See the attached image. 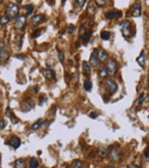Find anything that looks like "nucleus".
Segmentation results:
<instances>
[{"label":"nucleus","instance_id":"nucleus-44","mask_svg":"<svg viewBox=\"0 0 149 168\" xmlns=\"http://www.w3.org/2000/svg\"><path fill=\"white\" fill-rule=\"evenodd\" d=\"M67 168H72V166H70V165H69V166H67Z\"/></svg>","mask_w":149,"mask_h":168},{"label":"nucleus","instance_id":"nucleus-34","mask_svg":"<svg viewBox=\"0 0 149 168\" xmlns=\"http://www.w3.org/2000/svg\"><path fill=\"white\" fill-rule=\"evenodd\" d=\"M94 3H96V5L98 6V7H103V6H105V5L107 1H101V0H96V1H94Z\"/></svg>","mask_w":149,"mask_h":168},{"label":"nucleus","instance_id":"nucleus-13","mask_svg":"<svg viewBox=\"0 0 149 168\" xmlns=\"http://www.w3.org/2000/svg\"><path fill=\"white\" fill-rule=\"evenodd\" d=\"M109 156H110V159L113 160V161H117L120 159L121 155H120V151H119L118 148H113V149H110L109 151Z\"/></svg>","mask_w":149,"mask_h":168},{"label":"nucleus","instance_id":"nucleus-27","mask_svg":"<svg viewBox=\"0 0 149 168\" xmlns=\"http://www.w3.org/2000/svg\"><path fill=\"white\" fill-rule=\"evenodd\" d=\"M9 21H10V19L6 15H3V16L0 17V25H6Z\"/></svg>","mask_w":149,"mask_h":168},{"label":"nucleus","instance_id":"nucleus-9","mask_svg":"<svg viewBox=\"0 0 149 168\" xmlns=\"http://www.w3.org/2000/svg\"><path fill=\"white\" fill-rule=\"evenodd\" d=\"M9 57L8 51L3 42H0V61H6Z\"/></svg>","mask_w":149,"mask_h":168},{"label":"nucleus","instance_id":"nucleus-37","mask_svg":"<svg viewBox=\"0 0 149 168\" xmlns=\"http://www.w3.org/2000/svg\"><path fill=\"white\" fill-rule=\"evenodd\" d=\"M6 125V120H0V129H3Z\"/></svg>","mask_w":149,"mask_h":168},{"label":"nucleus","instance_id":"nucleus-14","mask_svg":"<svg viewBox=\"0 0 149 168\" xmlns=\"http://www.w3.org/2000/svg\"><path fill=\"white\" fill-rule=\"evenodd\" d=\"M141 15V6L140 4H135L131 7V16L139 17Z\"/></svg>","mask_w":149,"mask_h":168},{"label":"nucleus","instance_id":"nucleus-38","mask_svg":"<svg viewBox=\"0 0 149 168\" xmlns=\"http://www.w3.org/2000/svg\"><path fill=\"white\" fill-rule=\"evenodd\" d=\"M59 60L61 62H64V52H62V51L59 52Z\"/></svg>","mask_w":149,"mask_h":168},{"label":"nucleus","instance_id":"nucleus-20","mask_svg":"<svg viewBox=\"0 0 149 168\" xmlns=\"http://www.w3.org/2000/svg\"><path fill=\"white\" fill-rule=\"evenodd\" d=\"M92 31H89V32H87V33H85V34L81 35V38H82L83 43L87 44V42L90 41V39H91V36H92Z\"/></svg>","mask_w":149,"mask_h":168},{"label":"nucleus","instance_id":"nucleus-10","mask_svg":"<svg viewBox=\"0 0 149 168\" xmlns=\"http://www.w3.org/2000/svg\"><path fill=\"white\" fill-rule=\"evenodd\" d=\"M8 145H10L11 147H13L14 149H17L18 147H20L21 145V139L18 136H12L7 142Z\"/></svg>","mask_w":149,"mask_h":168},{"label":"nucleus","instance_id":"nucleus-8","mask_svg":"<svg viewBox=\"0 0 149 168\" xmlns=\"http://www.w3.org/2000/svg\"><path fill=\"white\" fill-rule=\"evenodd\" d=\"M122 15V12L119 10H110L108 12L105 13V18L107 19H113V20H116L118 18L121 17Z\"/></svg>","mask_w":149,"mask_h":168},{"label":"nucleus","instance_id":"nucleus-40","mask_svg":"<svg viewBox=\"0 0 149 168\" xmlns=\"http://www.w3.org/2000/svg\"><path fill=\"white\" fill-rule=\"evenodd\" d=\"M144 155H145V158H147L148 159V157H149V148L148 147H146L145 151H144Z\"/></svg>","mask_w":149,"mask_h":168},{"label":"nucleus","instance_id":"nucleus-22","mask_svg":"<svg viewBox=\"0 0 149 168\" xmlns=\"http://www.w3.org/2000/svg\"><path fill=\"white\" fill-rule=\"evenodd\" d=\"M29 168H39V163L36 157H31L30 158V165Z\"/></svg>","mask_w":149,"mask_h":168},{"label":"nucleus","instance_id":"nucleus-35","mask_svg":"<svg viewBox=\"0 0 149 168\" xmlns=\"http://www.w3.org/2000/svg\"><path fill=\"white\" fill-rule=\"evenodd\" d=\"M144 98H145V95H143V94H142V95L138 98V104H139V106H141L142 104H144Z\"/></svg>","mask_w":149,"mask_h":168},{"label":"nucleus","instance_id":"nucleus-6","mask_svg":"<svg viewBox=\"0 0 149 168\" xmlns=\"http://www.w3.org/2000/svg\"><path fill=\"white\" fill-rule=\"evenodd\" d=\"M41 73L46 79L51 80V81H53V82H56V80H57L56 79L55 72L52 70V69H43V70H41Z\"/></svg>","mask_w":149,"mask_h":168},{"label":"nucleus","instance_id":"nucleus-5","mask_svg":"<svg viewBox=\"0 0 149 168\" xmlns=\"http://www.w3.org/2000/svg\"><path fill=\"white\" fill-rule=\"evenodd\" d=\"M25 26H26V16L24 15H20L16 18L14 23V27L17 30H24Z\"/></svg>","mask_w":149,"mask_h":168},{"label":"nucleus","instance_id":"nucleus-16","mask_svg":"<svg viewBox=\"0 0 149 168\" xmlns=\"http://www.w3.org/2000/svg\"><path fill=\"white\" fill-rule=\"evenodd\" d=\"M83 73L87 77H89L91 75V65L89 64V62L87 61L83 62Z\"/></svg>","mask_w":149,"mask_h":168},{"label":"nucleus","instance_id":"nucleus-30","mask_svg":"<svg viewBox=\"0 0 149 168\" xmlns=\"http://www.w3.org/2000/svg\"><path fill=\"white\" fill-rule=\"evenodd\" d=\"M98 154L101 156V157H105V156L108 154V149L107 148H100L98 150Z\"/></svg>","mask_w":149,"mask_h":168},{"label":"nucleus","instance_id":"nucleus-26","mask_svg":"<svg viewBox=\"0 0 149 168\" xmlns=\"http://www.w3.org/2000/svg\"><path fill=\"white\" fill-rule=\"evenodd\" d=\"M94 13H96V9H94V6L92 5V4H90V5L87 6V14H89L90 16H94Z\"/></svg>","mask_w":149,"mask_h":168},{"label":"nucleus","instance_id":"nucleus-17","mask_svg":"<svg viewBox=\"0 0 149 168\" xmlns=\"http://www.w3.org/2000/svg\"><path fill=\"white\" fill-rule=\"evenodd\" d=\"M137 64L139 65V66L141 67V68H145V63H146V57H145V54H144V52L142 51L140 56H139L138 58H137L136 60Z\"/></svg>","mask_w":149,"mask_h":168},{"label":"nucleus","instance_id":"nucleus-33","mask_svg":"<svg viewBox=\"0 0 149 168\" xmlns=\"http://www.w3.org/2000/svg\"><path fill=\"white\" fill-rule=\"evenodd\" d=\"M42 33V29H36L35 31L33 32V38H37L41 35Z\"/></svg>","mask_w":149,"mask_h":168},{"label":"nucleus","instance_id":"nucleus-42","mask_svg":"<svg viewBox=\"0 0 149 168\" xmlns=\"http://www.w3.org/2000/svg\"><path fill=\"white\" fill-rule=\"evenodd\" d=\"M56 109H57V107H53V111H52V115H55Z\"/></svg>","mask_w":149,"mask_h":168},{"label":"nucleus","instance_id":"nucleus-21","mask_svg":"<svg viewBox=\"0 0 149 168\" xmlns=\"http://www.w3.org/2000/svg\"><path fill=\"white\" fill-rule=\"evenodd\" d=\"M44 122H45V120H38L36 122H34V124H32V129H34V130H36V129H39L40 127L42 126L43 124H44Z\"/></svg>","mask_w":149,"mask_h":168},{"label":"nucleus","instance_id":"nucleus-1","mask_svg":"<svg viewBox=\"0 0 149 168\" xmlns=\"http://www.w3.org/2000/svg\"><path fill=\"white\" fill-rule=\"evenodd\" d=\"M18 12H19V7H18L17 4L13 3H9L7 5V8H6V16H7L9 19H13V18L18 16Z\"/></svg>","mask_w":149,"mask_h":168},{"label":"nucleus","instance_id":"nucleus-36","mask_svg":"<svg viewBox=\"0 0 149 168\" xmlns=\"http://www.w3.org/2000/svg\"><path fill=\"white\" fill-rule=\"evenodd\" d=\"M126 168H140V166L138 164H135V163H130V164L127 165Z\"/></svg>","mask_w":149,"mask_h":168},{"label":"nucleus","instance_id":"nucleus-7","mask_svg":"<svg viewBox=\"0 0 149 168\" xmlns=\"http://www.w3.org/2000/svg\"><path fill=\"white\" fill-rule=\"evenodd\" d=\"M34 107H35V104H34V102L32 100V98H27L26 100L22 102L21 107H22V111H31Z\"/></svg>","mask_w":149,"mask_h":168},{"label":"nucleus","instance_id":"nucleus-18","mask_svg":"<svg viewBox=\"0 0 149 168\" xmlns=\"http://www.w3.org/2000/svg\"><path fill=\"white\" fill-rule=\"evenodd\" d=\"M6 115L9 116L11 120V122H12V124H16V122H19V120L16 118V116H15L14 113H13V111L10 109V107H8L7 109V111H6Z\"/></svg>","mask_w":149,"mask_h":168},{"label":"nucleus","instance_id":"nucleus-15","mask_svg":"<svg viewBox=\"0 0 149 168\" xmlns=\"http://www.w3.org/2000/svg\"><path fill=\"white\" fill-rule=\"evenodd\" d=\"M98 57H96V49H94V52L92 53V56H91V59H90V63L89 64L91 65L92 67H98Z\"/></svg>","mask_w":149,"mask_h":168},{"label":"nucleus","instance_id":"nucleus-29","mask_svg":"<svg viewBox=\"0 0 149 168\" xmlns=\"http://www.w3.org/2000/svg\"><path fill=\"white\" fill-rule=\"evenodd\" d=\"M72 168H83V163L80 160H74L72 165Z\"/></svg>","mask_w":149,"mask_h":168},{"label":"nucleus","instance_id":"nucleus-19","mask_svg":"<svg viewBox=\"0 0 149 168\" xmlns=\"http://www.w3.org/2000/svg\"><path fill=\"white\" fill-rule=\"evenodd\" d=\"M14 168H26V160L23 158L15 160L14 162Z\"/></svg>","mask_w":149,"mask_h":168},{"label":"nucleus","instance_id":"nucleus-12","mask_svg":"<svg viewBox=\"0 0 149 168\" xmlns=\"http://www.w3.org/2000/svg\"><path fill=\"white\" fill-rule=\"evenodd\" d=\"M96 57H98V60L99 63H103L107 59L108 54L103 49H98V50H96Z\"/></svg>","mask_w":149,"mask_h":168},{"label":"nucleus","instance_id":"nucleus-25","mask_svg":"<svg viewBox=\"0 0 149 168\" xmlns=\"http://www.w3.org/2000/svg\"><path fill=\"white\" fill-rule=\"evenodd\" d=\"M98 75H99V77L100 78H107V69H105V67H101L100 69L98 70Z\"/></svg>","mask_w":149,"mask_h":168},{"label":"nucleus","instance_id":"nucleus-39","mask_svg":"<svg viewBox=\"0 0 149 168\" xmlns=\"http://www.w3.org/2000/svg\"><path fill=\"white\" fill-rule=\"evenodd\" d=\"M89 116H90V117H92V118H94H94H96V117H98V113H94V111H92V113H90V115H89Z\"/></svg>","mask_w":149,"mask_h":168},{"label":"nucleus","instance_id":"nucleus-41","mask_svg":"<svg viewBox=\"0 0 149 168\" xmlns=\"http://www.w3.org/2000/svg\"><path fill=\"white\" fill-rule=\"evenodd\" d=\"M16 58H18V59H21V60H24L25 58H26V56L25 55H20V54H18V55L15 56Z\"/></svg>","mask_w":149,"mask_h":168},{"label":"nucleus","instance_id":"nucleus-31","mask_svg":"<svg viewBox=\"0 0 149 168\" xmlns=\"http://www.w3.org/2000/svg\"><path fill=\"white\" fill-rule=\"evenodd\" d=\"M68 33H69V34H74V32H76V26L74 25H73V24H70L69 26H68Z\"/></svg>","mask_w":149,"mask_h":168},{"label":"nucleus","instance_id":"nucleus-2","mask_svg":"<svg viewBox=\"0 0 149 168\" xmlns=\"http://www.w3.org/2000/svg\"><path fill=\"white\" fill-rule=\"evenodd\" d=\"M119 27L121 28V33L124 38H129L131 36V26H130V22L127 20H124L119 23Z\"/></svg>","mask_w":149,"mask_h":168},{"label":"nucleus","instance_id":"nucleus-45","mask_svg":"<svg viewBox=\"0 0 149 168\" xmlns=\"http://www.w3.org/2000/svg\"><path fill=\"white\" fill-rule=\"evenodd\" d=\"M0 4H2V1H0Z\"/></svg>","mask_w":149,"mask_h":168},{"label":"nucleus","instance_id":"nucleus-32","mask_svg":"<svg viewBox=\"0 0 149 168\" xmlns=\"http://www.w3.org/2000/svg\"><path fill=\"white\" fill-rule=\"evenodd\" d=\"M85 0H82V1H76V2H74V4H76V6H77V7H78L79 9L83 8V6L85 5Z\"/></svg>","mask_w":149,"mask_h":168},{"label":"nucleus","instance_id":"nucleus-11","mask_svg":"<svg viewBox=\"0 0 149 168\" xmlns=\"http://www.w3.org/2000/svg\"><path fill=\"white\" fill-rule=\"evenodd\" d=\"M45 20H46V16H45L44 14L34 15L32 17V24H33V26H38V25H40V24H42Z\"/></svg>","mask_w":149,"mask_h":168},{"label":"nucleus","instance_id":"nucleus-3","mask_svg":"<svg viewBox=\"0 0 149 168\" xmlns=\"http://www.w3.org/2000/svg\"><path fill=\"white\" fill-rule=\"evenodd\" d=\"M105 89L108 92L109 95H113L118 89V86H117L116 82L112 79H107L105 81Z\"/></svg>","mask_w":149,"mask_h":168},{"label":"nucleus","instance_id":"nucleus-43","mask_svg":"<svg viewBox=\"0 0 149 168\" xmlns=\"http://www.w3.org/2000/svg\"><path fill=\"white\" fill-rule=\"evenodd\" d=\"M107 168H114L113 166H108V167H107Z\"/></svg>","mask_w":149,"mask_h":168},{"label":"nucleus","instance_id":"nucleus-28","mask_svg":"<svg viewBox=\"0 0 149 168\" xmlns=\"http://www.w3.org/2000/svg\"><path fill=\"white\" fill-rule=\"evenodd\" d=\"M25 9H26V11H27L26 16H29V15L32 14V12L34 11V6H33V5H31V4H29V5H26V6H25Z\"/></svg>","mask_w":149,"mask_h":168},{"label":"nucleus","instance_id":"nucleus-4","mask_svg":"<svg viewBox=\"0 0 149 168\" xmlns=\"http://www.w3.org/2000/svg\"><path fill=\"white\" fill-rule=\"evenodd\" d=\"M107 71V75H116V72H117V64L114 60H109L107 64V67H105Z\"/></svg>","mask_w":149,"mask_h":168},{"label":"nucleus","instance_id":"nucleus-24","mask_svg":"<svg viewBox=\"0 0 149 168\" xmlns=\"http://www.w3.org/2000/svg\"><path fill=\"white\" fill-rule=\"evenodd\" d=\"M83 88L87 92H91L92 89V82H90V81L85 80V82H83Z\"/></svg>","mask_w":149,"mask_h":168},{"label":"nucleus","instance_id":"nucleus-23","mask_svg":"<svg viewBox=\"0 0 149 168\" xmlns=\"http://www.w3.org/2000/svg\"><path fill=\"white\" fill-rule=\"evenodd\" d=\"M110 36H111V33L109 31H101L100 32V38L103 40H105V41H107L109 39Z\"/></svg>","mask_w":149,"mask_h":168}]
</instances>
